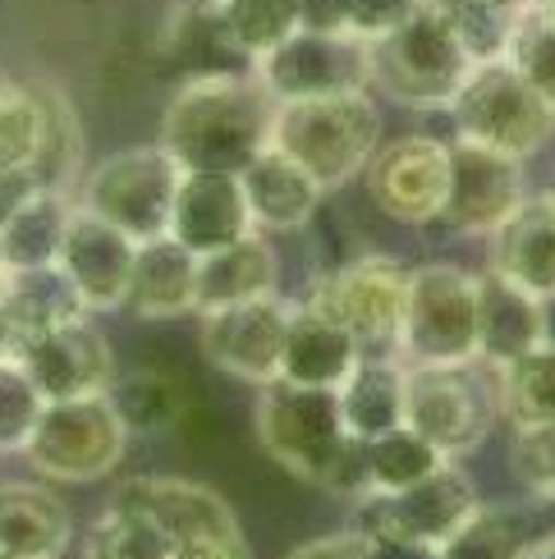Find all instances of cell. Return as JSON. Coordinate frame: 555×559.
I'll list each match as a JSON object with an SVG mask.
<instances>
[{"label":"cell","instance_id":"cell-1","mask_svg":"<svg viewBox=\"0 0 555 559\" xmlns=\"http://www.w3.org/2000/svg\"><path fill=\"white\" fill-rule=\"evenodd\" d=\"M275 97L252 79V69L184 79L161 115V147L184 170L239 175L271 143Z\"/></svg>","mask_w":555,"mask_h":559},{"label":"cell","instance_id":"cell-2","mask_svg":"<svg viewBox=\"0 0 555 559\" xmlns=\"http://www.w3.org/2000/svg\"><path fill=\"white\" fill-rule=\"evenodd\" d=\"M258 440L262 450L298 481H312L331 496H363L367 491V440L350 436L340 417L335 390L267 381L258 394Z\"/></svg>","mask_w":555,"mask_h":559},{"label":"cell","instance_id":"cell-3","mask_svg":"<svg viewBox=\"0 0 555 559\" xmlns=\"http://www.w3.org/2000/svg\"><path fill=\"white\" fill-rule=\"evenodd\" d=\"M271 147L294 156L321 189L335 193L367 170L381 147V110L363 92H335V97L281 102L271 124Z\"/></svg>","mask_w":555,"mask_h":559},{"label":"cell","instance_id":"cell-4","mask_svg":"<svg viewBox=\"0 0 555 559\" xmlns=\"http://www.w3.org/2000/svg\"><path fill=\"white\" fill-rule=\"evenodd\" d=\"M367 64H373V87L413 110H446L477 69L469 46L432 0L413 10L400 28L367 41Z\"/></svg>","mask_w":555,"mask_h":559},{"label":"cell","instance_id":"cell-5","mask_svg":"<svg viewBox=\"0 0 555 559\" xmlns=\"http://www.w3.org/2000/svg\"><path fill=\"white\" fill-rule=\"evenodd\" d=\"M454 120V138L496 147L505 156H538L555 138V102L538 92L510 60L477 64L469 83L446 106Z\"/></svg>","mask_w":555,"mask_h":559},{"label":"cell","instance_id":"cell-6","mask_svg":"<svg viewBox=\"0 0 555 559\" xmlns=\"http://www.w3.org/2000/svg\"><path fill=\"white\" fill-rule=\"evenodd\" d=\"M404 367H459L477 362V275L450 262H427L409 271L404 325H400Z\"/></svg>","mask_w":555,"mask_h":559},{"label":"cell","instance_id":"cell-7","mask_svg":"<svg viewBox=\"0 0 555 559\" xmlns=\"http://www.w3.org/2000/svg\"><path fill=\"white\" fill-rule=\"evenodd\" d=\"M179 179H184V166L161 143L125 147L97 160L79 179V206L110 221L115 229H125L133 243H147L170 229Z\"/></svg>","mask_w":555,"mask_h":559},{"label":"cell","instance_id":"cell-8","mask_svg":"<svg viewBox=\"0 0 555 559\" xmlns=\"http://www.w3.org/2000/svg\"><path fill=\"white\" fill-rule=\"evenodd\" d=\"M404 298H409V271L395 258L363 252V258L321 275L304 302H312L317 312H327L335 325H344L363 358H400Z\"/></svg>","mask_w":555,"mask_h":559},{"label":"cell","instance_id":"cell-9","mask_svg":"<svg viewBox=\"0 0 555 559\" xmlns=\"http://www.w3.org/2000/svg\"><path fill=\"white\" fill-rule=\"evenodd\" d=\"M129 450V427L115 413L110 394L92 400H56L46 404L37 427L23 445L28 468L51 481H97L120 468Z\"/></svg>","mask_w":555,"mask_h":559},{"label":"cell","instance_id":"cell-10","mask_svg":"<svg viewBox=\"0 0 555 559\" xmlns=\"http://www.w3.org/2000/svg\"><path fill=\"white\" fill-rule=\"evenodd\" d=\"M500 417L496 385L482 362L459 367H404V427L432 440L446 459L477 450Z\"/></svg>","mask_w":555,"mask_h":559},{"label":"cell","instance_id":"cell-11","mask_svg":"<svg viewBox=\"0 0 555 559\" xmlns=\"http://www.w3.org/2000/svg\"><path fill=\"white\" fill-rule=\"evenodd\" d=\"M248 69L275 97V106L373 87L367 41L350 33H321V28H298L281 46H271L262 60H252Z\"/></svg>","mask_w":555,"mask_h":559},{"label":"cell","instance_id":"cell-12","mask_svg":"<svg viewBox=\"0 0 555 559\" xmlns=\"http://www.w3.org/2000/svg\"><path fill=\"white\" fill-rule=\"evenodd\" d=\"M482 509L473 481L446 463L432 477L404 486L390 496H358L354 527L363 537H404V542H427L446 546L459 527H464Z\"/></svg>","mask_w":555,"mask_h":559},{"label":"cell","instance_id":"cell-13","mask_svg":"<svg viewBox=\"0 0 555 559\" xmlns=\"http://www.w3.org/2000/svg\"><path fill=\"white\" fill-rule=\"evenodd\" d=\"M367 198L400 225H436L450 193V143L427 133L390 138L367 160Z\"/></svg>","mask_w":555,"mask_h":559},{"label":"cell","instance_id":"cell-14","mask_svg":"<svg viewBox=\"0 0 555 559\" xmlns=\"http://www.w3.org/2000/svg\"><path fill=\"white\" fill-rule=\"evenodd\" d=\"M528 198L523 160L496 147L454 138L450 143V193L441 206V225L454 235H496Z\"/></svg>","mask_w":555,"mask_h":559},{"label":"cell","instance_id":"cell-15","mask_svg":"<svg viewBox=\"0 0 555 559\" xmlns=\"http://www.w3.org/2000/svg\"><path fill=\"white\" fill-rule=\"evenodd\" d=\"M290 308L294 302H285L281 294H267L235 302V308L202 312V354L212 358V367L262 390L267 381L281 377Z\"/></svg>","mask_w":555,"mask_h":559},{"label":"cell","instance_id":"cell-16","mask_svg":"<svg viewBox=\"0 0 555 559\" xmlns=\"http://www.w3.org/2000/svg\"><path fill=\"white\" fill-rule=\"evenodd\" d=\"M19 362L33 377V385H37V394L46 404L92 400V394H106L115 385V377H120V371H115L110 340L87 317L56 325V331L42 335Z\"/></svg>","mask_w":555,"mask_h":559},{"label":"cell","instance_id":"cell-17","mask_svg":"<svg viewBox=\"0 0 555 559\" xmlns=\"http://www.w3.org/2000/svg\"><path fill=\"white\" fill-rule=\"evenodd\" d=\"M133 258H138V243L125 235V229H115L110 221L92 216L87 206H74L56 266L74 280V289H79L87 312L125 308L129 280H133Z\"/></svg>","mask_w":555,"mask_h":559},{"label":"cell","instance_id":"cell-18","mask_svg":"<svg viewBox=\"0 0 555 559\" xmlns=\"http://www.w3.org/2000/svg\"><path fill=\"white\" fill-rule=\"evenodd\" d=\"M79 317H87V308L60 266L0 271V358L19 362L42 335Z\"/></svg>","mask_w":555,"mask_h":559},{"label":"cell","instance_id":"cell-19","mask_svg":"<svg viewBox=\"0 0 555 559\" xmlns=\"http://www.w3.org/2000/svg\"><path fill=\"white\" fill-rule=\"evenodd\" d=\"M252 212L244 198L239 175L225 170H184L179 189H175V206H170V229L166 235L179 239L189 252H216L225 243H235L244 235H252Z\"/></svg>","mask_w":555,"mask_h":559},{"label":"cell","instance_id":"cell-20","mask_svg":"<svg viewBox=\"0 0 555 559\" xmlns=\"http://www.w3.org/2000/svg\"><path fill=\"white\" fill-rule=\"evenodd\" d=\"M110 504L138 509L147 514L170 542H189V537H244V527L216 491H206L198 481H179V477H129L115 486Z\"/></svg>","mask_w":555,"mask_h":559},{"label":"cell","instance_id":"cell-21","mask_svg":"<svg viewBox=\"0 0 555 559\" xmlns=\"http://www.w3.org/2000/svg\"><path fill=\"white\" fill-rule=\"evenodd\" d=\"M239 183H244L252 225H258L262 235H290V229H304L317 216L321 198H327V189H321L294 156H285L271 143L239 170Z\"/></svg>","mask_w":555,"mask_h":559},{"label":"cell","instance_id":"cell-22","mask_svg":"<svg viewBox=\"0 0 555 559\" xmlns=\"http://www.w3.org/2000/svg\"><path fill=\"white\" fill-rule=\"evenodd\" d=\"M546 340V317L542 298L510 285L492 266L477 275V362L482 367H505L523 358L528 348Z\"/></svg>","mask_w":555,"mask_h":559},{"label":"cell","instance_id":"cell-23","mask_svg":"<svg viewBox=\"0 0 555 559\" xmlns=\"http://www.w3.org/2000/svg\"><path fill=\"white\" fill-rule=\"evenodd\" d=\"M492 271L538 298H555V202L546 193L523 198L492 235Z\"/></svg>","mask_w":555,"mask_h":559},{"label":"cell","instance_id":"cell-24","mask_svg":"<svg viewBox=\"0 0 555 559\" xmlns=\"http://www.w3.org/2000/svg\"><path fill=\"white\" fill-rule=\"evenodd\" d=\"M354 335L335 325L327 312H317L312 302H294L290 325H285V348H281V381L294 385H317L335 390L358 362Z\"/></svg>","mask_w":555,"mask_h":559},{"label":"cell","instance_id":"cell-25","mask_svg":"<svg viewBox=\"0 0 555 559\" xmlns=\"http://www.w3.org/2000/svg\"><path fill=\"white\" fill-rule=\"evenodd\" d=\"M125 308L147 321H175L184 312H198V252H189L170 235L138 243Z\"/></svg>","mask_w":555,"mask_h":559},{"label":"cell","instance_id":"cell-26","mask_svg":"<svg viewBox=\"0 0 555 559\" xmlns=\"http://www.w3.org/2000/svg\"><path fill=\"white\" fill-rule=\"evenodd\" d=\"M281 285V258L262 229L198 258V317L216 308H235L248 298H267Z\"/></svg>","mask_w":555,"mask_h":559},{"label":"cell","instance_id":"cell-27","mask_svg":"<svg viewBox=\"0 0 555 559\" xmlns=\"http://www.w3.org/2000/svg\"><path fill=\"white\" fill-rule=\"evenodd\" d=\"M74 206H79V198L64 189H37L23 198L14 212L0 221V271L56 266Z\"/></svg>","mask_w":555,"mask_h":559},{"label":"cell","instance_id":"cell-28","mask_svg":"<svg viewBox=\"0 0 555 559\" xmlns=\"http://www.w3.org/2000/svg\"><path fill=\"white\" fill-rule=\"evenodd\" d=\"M74 537L69 509L60 496L33 481L0 486V550L28 559H60Z\"/></svg>","mask_w":555,"mask_h":559},{"label":"cell","instance_id":"cell-29","mask_svg":"<svg viewBox=\"0 0 555 559\" xmlns=\"http://www.w3.org/2000/svg\"><path fill=\"white\" fill-rule=\"evenodd\" d=\"M340 417L350 436L373 440L390 427H404V362L400 358H358L354 371L335 385Z\"/></svg>","mask_w":555,"mask_h":559},{"label":"cell","instance_id":"cell-30","mask_svg":"<svg viewBox=\"0 0 555 559\" xmlns=\"http://www.w3.org/2000/svg\"><path fill=\"white\" fill-rule=\"evenodd\" d=\"M496 400H500V417L515 431L551 427L555 423V344L542 340L523 358L496 367Z\"/></svg>","mask_w":555,"mask_h":559},{"label":"cell","instance_id":"cell-31","mask_svg":"<svg viewBox=\"0 0 555 559\" xmlns=\"http://www.w3.org/2000/svg\"><path fill=\"white\" fill-rule=\"evenodd\" d=\"M363 463H367L363 496H390V491H404V486L432 477L436 468H446L450 459L413 427H390L363 445Z\"/></svg>","mask_w":555,"mask_h":559},{"label":"cell","instance_id":"cell-32","mask_svg":"<svg viewBox=\"0 0 555 559\" xmlns=\"http://www.w3.org/2000/svg\"><path fill=\"white\" fill-rule=\"evenodd\" d=\"M216 19L248 64L304 28L298 0H216Z\"/></svg>","mask_w":555,"mask_h":559},{"label":"cell","instance_id":"cell-33","mask_svg":"<svg viewBox=\"0 0 555 559\" xmlns=\"http://www.w3.org/2000/svg\"><path fill=\"white\" fill-rule=\"evenodd\" d=\"M46 138L42 83H23L0 74V170H33Z\"/></svg>","mask_w":555,"mask_h":559},{"label":"cell","instance_id":"cell-34","mask_svg":"<svg viewBox=\"0 0 555 559\" xmlns=\"http://www.w3.org/2000/svg\"><path fill=\"white\" fill-rule=\"evenodd\" d=\"M432 5L446 14L459 41L469 46V56L477 64H487V60H505L519 19L528 14L533 0H432Z\"/></svg>","mask_w":555,"mask_h":559},{"label":"cell","instance_id":"cell-35","mask_svg":"<svg viewBox=\"0 0 555 559\" xmlns=\"http://www.w3.org/2000/svg\"><path fill=\"white\" fill-rule=\"evenodd\" d=\"M533 527L523 514L505 504H482L477 514L441 546V559H528L533 555Z\"/></svg>","mask_w":555,"mask_h":559},{"label":"cell","instance_id":"cell-36","mask_svg":"<svg viewBox=\"0 0 555 559\" xmlns=\"http://www.w3.org/2000/svg\"><path fill=\"white\" fill-rule=\"evenodd\" d=\"M42 106H46V138H42V156H37V179L42 189H79V166H83V133H79V115L69 106L60 87L42 83Z\"/></svg>","mask_w":555,"mask_h":559},{"label":"cell","instance_id":"cell-37","mask_svg":"<svg viewBox=\"0 0 555 559\" xmlns=\"http://www.w3.org/2000/svg\"><path fill=\"white\" fill-rule=\"evenodd\" d=\"M175 542L138 509L106 504V514L87 527L83 559H170Z\"/></svg>","mask_w":555,"mask_h":559},{"label":"cell","instance_id":"cell-38","mask_svg":"<svg viewBox=\"0 0 555 559\" xmlns=\"http://www.w3.org/2000/svg\"><path fill=\"white\" fill-rule=\"evenodd\" d=\"M115 413L125 417L129 431H166L179 417V390L161 377V371H133V377H115L106 390Z\"/></svg>","mask_w":555,"mask_h":559},{"label":"cell","instance_id":"cell-39","mask_svg":"<svg viewBox=\"0 0 555 559\" xmlns=\"http://www.w3.org/2000/svg\"><path fill=\"white\" fill-rule=\"evenodd\" d=\"M46 400L37 394L23 362L0 358V454H23Z\"/></svg>","mask_w":555,"mask_h":559},{"label":"cell","instance_id":"cell-40","mask_svg":"<svg viewBox=\"0 0 555 559\" xmlns=\"http://www.w3.org/2000/svg\"><path fill=\"white\" fill-rule=\"evenodd\" d=\"M505 60H510L538 92H546V97L555 102V19H546L538 10V0L519 19V28L510 37V51H505Z\"/></svg>","mask_w":555,"mask_h":559},{"label":"cell","instance_id":"cell-41","mask_svg":"<svg viewBox=\"0 0 555 559\" xmlns=\"http://www.w3.org/2000/svg\"><path fill=\"white\" fill-rule=\"evenodd\" d=\"M510 468H515V477H519V486L528 496L555 509V423L515 431Z\"/></svg>","mask_w":555,"mask_h":559},{"label":"cell","instance_id":"cell-42","mask_svg":"<svg viewBox=\"0 0 555 559\" xmlns=\"http://www.w3.org/2000/svg\"><path fill=\"white\" fill-rule=\"evenodd\" d=\"M418 5H427V0H344V33L377 41L390 28H400Z\"/></svg>","mask_w":555,"mask_h":559},{"label":"cell","instance_id":"cell-43","mask_svg":"<svg viewBox=\"0 0 555 559\" xmlns=\"http://www.w3.org/2000/svg\"><path fill=\"white\" fill-rule=\"evenodd\" d=\"M285 559H367V537L358 527H344V532H331V537L294 546Z\"/></svg>","mask_w":555,"mask_h":559},{"label":"cell","instance_id":"cell-44","mask_svg":"<svg viewBox=\"0 0 555 559\" xmlns=\"http://www.w3.org/2000/svg\"><path fill=\"white\" fill-rule=\"evenodd\" d=\"M170 559H252L244 537H189L175 542Z\"/></svg>","mask_w":555,"mask_h":559},{"label":"cell","instance_id":"cell-45","mask_svg":"<svg viewBox=\"0 0 555 559\" xmlns=\"http://www.w3.org/2000/svg\"><path fill=\"white\" fill-rule=\"evenodd\" d=\"M367 559H441V546L404 537H367Z\"/></svg>","mask_w":555,"mask_h":559},{"label":"cell","instance_id":"cell-46","mask_svg":"<svg viewBox=\"0 0 555 559\" xmlns=\"http://www.w3.org/2000/svg\"><path fill=\"white\" fill-rule=\"evenodd\" d=\"M37 189H42V179L33 170H0V221H5L14 206L28 193H37Z\"/></svg>","mask_w":555,"mask_h":559},{"label":"cell","instance_id":"cell-47","mask_svg":"<svg viewBox=\"0 0 555 559\" xmlns=\"http://www.w3.org/2000/svg\"><path fill=\"white\" fill-rule=\"evenodd\" d=\"M528 559H555V532H551V537H538L533 542V555H528Z\"/></svg>","mask_w":555,"mask_h":559},{"label":"cell","instance_id":"cell-48","mask_svg":"<svg viewBox=\"0 0 555 559\" xmlns=\"http://www.w3.org/2000/svg\"><path fill=\"white\" fill-rule=\"evenodd\" d=\"M542 317H546V344H555V298H542Z\"/></svg>","mask_w":555,"mask_h":559},{"label":"cell","instance_id":"cell-49","mask_svg":"<svg viewBox=\"0 0 555 559\" xmlns=\"http://www.w3.org/2000/svg\"><path fill=\"white\" fill-rule=\"evenodd\" d=\"M538 10H542L546 19H555V0H538Z\"/></svg>","mask_w":555,"mask_h":559},{"label":"cell","instance_id":"cell-50","mask_svg":"<svg viewBox=\"0 0 555 559\" xmlns=\"http://www.w3.org/2000/svg\"><path fill=\"white\" fill-rule=\"evenodd\" d=\"M179 5H216V0H179Z\"/></svg>","mask_w":555,"mask_h":559},{"label":"cell","instance_id":"cell-51","mask_svg":"<svg viewBox=\"0 0 555 559\" xmlns=\"http://www.w3.org/2000/svg\"><path fill=\"white\" fill-rule=\"evenodd\" d=\"M546 198H551V202H555V175H551V189H546Z\"/></svg>","mask_w":555,"mask_h":559},{"label":"cell","instance_id":"cell-52","mask_svg":"<svg viewBox=\"0 0 555 559\" xmlns=\"http://www.w3.org/2000/svg\"><path fill=\"white\" fill-rule=\"evenodd\" d=\"M0 559H28V555H5V550H0Z\"/></svg>","mask_w":555,"mask_h":559}]
</instances>
